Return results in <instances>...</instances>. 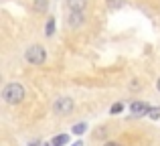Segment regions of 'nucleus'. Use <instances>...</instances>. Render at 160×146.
I'll list each match as a JSON object with an SVG mask.
<instances>
[{"mask_svg": "<svg viewBox=\"0 0 160 146\" xmlns=\"http://www.w3.org/2000/svg\"><path fill=\"white\" fill-rule=\"evenodd\" d=\"M45 146H53V144H49V142H47V144H45Z\"/></svg>", "mask_w": 160, "mask_h": 146, "instance_id": "nucleus-18", "label": "nucleus"}, {"mask_svg": "<svg viewBox=\"0 0 160 146\" xmlns=\"http://www.w3.org/2000/svg\"><path fill=\"white\" fill-rule=\"evenodd\" d=\"M130 112H132L134 116H144V114L150 112V106L144 103V102H132L130 103Z\"/></svg>", "mask_w": 160, "mask_h": 146, "instance_id": "nucleus-5", "label": "nucleus"}, {"mask_svg": "<svg viewBox=\"0 0 160 146\" xmlns=\"http://www.w3.org/2000/svg\"><path fill=\"white\" fill-rule=\"evenodd\" d=\"M45 35H47V37L55 35V18H53V16L47 20V24H45Z\"/></svg>", "mask_w": 160, "mask_h": 146, "instance_id": "nucleus-9", "label": "nucleus"}, {"mask_svg": "<svg viewBox=\"0 0 160 146\" xmlns=\"http://www.w3.org/2000/svg\"><path fill=\"white\" fill-rule=\"evenodd\" d=\"M28 146H39V140H35V142H31Z\"/></svg>", "mask_w": 160, "mask_h": 146, "instance_id": "nucleus-15", "label": "nucleus"}, {"mask_svg": "<svg viewBox=\"0 0 160 146\" xmlns=\"http://www.w3.org/2000/svg\"><path fill=\"white\" fill-rule=\"evenodd\" d=\"M24 57H27V61L32 63V65H43L45 61H47V51H45L43 45H31V47L27 49V53H24Z\"/></svg>", "mask_w": 160, "mask_h": 146, "instance_id": "nucleus-2", "label": "nucleus"}, {"mask_svg": "<svg viewBox=\"0 0 160 146\" xmlns=\"http://www.w3.org/2000/svg\"><path fill=\"white\" fill-rule=\"evenodd\" d=\"M148 116H150L152 120H158V118H160V108H150Z\"/></svg>", "mask_w": 160, "mask_h": 146, "instance_id": "nucleus-13", "label": "nucleus"}, {"mask_svg": "<svg viewBox=\"0 0 160 146\" xmlns=\"http://www.w3.org/2000/svg\"><path fill=\"white\" fill-rule=\"evenodd\" d=\"M103 146H122V144H120V142H106Z\"/></svg>", "mask_w": 160, "mask_h": 146, "instance_id": "nucleus-14", "label": "nucleus"}, {"mask_svg": "<svg viewBox=\"0 0 160 146\" xmlns=\"http://www.w3.org/2000/svg\"><path fill=\"white\" fill-rule=\"evenodd\" d=\"M73 110V99L69 95H63V98H57V102L53 103V112L59 116H65V114H71Z\"/></svg>", "mask_w": 160, "mask_h": 146, "instance_id": "nucleus-3", "label": "nucleus"}, {"mask_svg": "<svg viewBox=\"0 0 160 146\" xmlns=\"http://www.w3.org/2000/svg\"><path fill=\"white\" fill-rule=\"evenodd\" d=\"M85 6H87V0H67V8H69V10L83 12Z\"/></svg>", "mask_w": 160, "mask_h": 146, "instance_id": "nucleus-6", "label": "nucleus"}, {"mask_svg": "<svg viewBox=\"0 0 160 146\" xmlns=\"http://www.w3.org/2000/svg\"><path fill=\"white\" fill-rule=\"evenodd\" d=\"M71 146H83L81 142H75V144H71Z\"/></svg>", "mask_w": 160, "mask_h": 146, "instance_id": "nucleus-17", "label": "nucleus"}, {"mask_svg": "<svg viewBox=\"0 0 160 146\" xmlns=\"http://www.w3.org/2000/svg\"><path fill=\"white\" fill-rule=\"evenodd\" d=\"M67 142H69V136H67V134H59V136H55V138H53V146H65Z\"/></svg>", "mask_w": 160, "mask_h": 146, "instance_id": "nucleus-8", "label": "nucleus"}, {"mask_svg": "<svg viewBox=\"0 0 160 146\" xmlns=\"http://www.w3.org/2000/svg\"><path fill=\"white\" fill-rule=\"evenodd\" d=\"M2 99L6 103H10V106L20 103L24 99V87L20 85V83H8V85L2 89Z\"/></svg>", "mask_w": 160, "mask_h": 146, "instance_id": "nucleus-1", "label": "nucleus"}, {"mask_svg": "<svg viewBox=\"0 0 160 146\" xmlns=\"http://www.w3.org/2000/svg\"><path fill=\"white\" fill-rule=\"evenodd\" d=\"M67 23H69V27H71V28H77V27H81V24L85 23V16H83V12L69 10V16H67Z\"/></svg>", "mask_w": 160, "mask_h": 146, "instance_id": "nucleus-4", "label": "nucleus"}, {"mask_svg": "<svg viewBox=\"0 0 160 146\" xmlns=\"http://www.w3.org/2000/svg\"><path fill=\"white\" fill-rule=\"evenodd\" d=\"M87 130V124H75V126H73V134H83V132H85Z\"/></svg>", "mask_w": 160, "mask_h": 146, "instance_id": "nucleus-11", "label": "nucleus"}, {"mask_svg": "<svg viewBox=\"0 0 160 146\" xmlns=\"http://www.w3.org/2000/svg\"><path fill=\"white\" fill-rule=\"evenodd\" d=\"M156 89L160 91V77H158V81H156Z\"/></svg>", "mask_w": 160, "mask_h": 146, "instance_id": "nucleus-16", "label": "nucleus"}, {"mask_svg": "<svg viewBox=\"0 0 160 146\" xmlns=\"http://www.w3.org/2000/svg\"><path fill=\"white\" fill-rule=\"evenodd\" d=\"M108 2V6L112 8V10H118V8H122L126 4V0H106Z\"/></svg>", "mask_w": 160, "mask_h": 146, "instance_id": "nucleus-10", "label": "nucleus"}, {"mask_svg": "<svg viewBox=\"0 0 160 146\" xmlns=\"http://www.w3.org/2000/svg\"><path fill=\"white\" fill-rule=\"evenodd\" d=\"M122 110H124V103H120V102H118V103H113V106L109 108V114H113V116H116V114H120Z\"/></svg>", "mask_w": 160, "mask_h": 146, "instance_id": "nucleus-12", "label": "nucleus"}, {"mask_svg": "<svg viewBox=\"0 0 160 146\" xmlns=\"http://www.w3.org/2000/svg\"><path fill=\"white\" fill-rule=\"evenodd\" d=\"M32 10H35V12L49 10V0H32Z\"/></svg>", "mask_w": 160, "mask_h": 146, "instance_id": "nucleus-7", "label": "nucleus"}]
</instances>
